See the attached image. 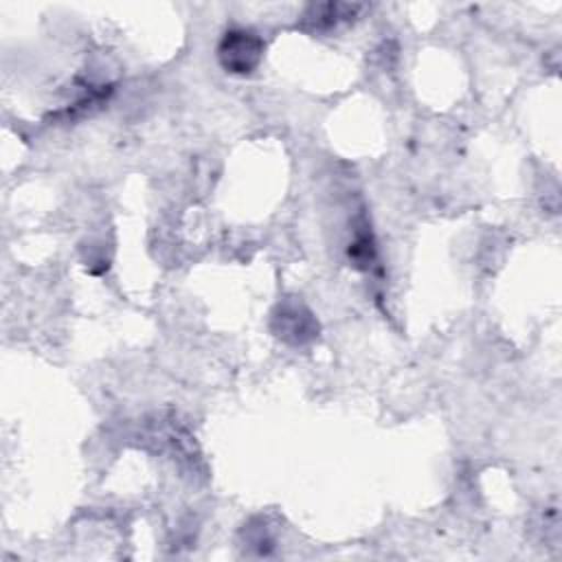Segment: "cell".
I'll list each match as a JSON object with an SVG mask.
<instances>
[{"instance_id": "2", "label": "cell", "mask_w": 562, "mask_h": 562, "mask_svg": "<svg viewBox=\"0 0 562 562\" xmlns=\"http://www.w3.org/2000/svg\"><path fill=\"white\" fill-rule=\"evenodd\" d=\"M272 331L288 345H305L318 336V323L301 301L285 299L272 312Z\"/></svg>"}, {"instance_id": "4", "label": "cell", "mask_w": 562, "mask_h": 562, "mask_svg": "<svg viewBox=\"0 0 562 562\" xmlns=\"http://www.w3.org/2000/svg\"><path fill=\"white\" fill-rule=\"evenodd\" d=\"M347 257L360 270H369L375 263L378 250H375V239L367 220H362L360 226L353 231V239L347 246Z\"/></svg>"}, {"instance_id": "1", "label": "cell", "mask_w": 562, "mask_h": 562, "mask_svg": "<svg viewBox=\"0 0 562 562\" xmlns=\"http://www.w3.org/2000/svg\"><path fill=\"white\" fill-rule=\"evenodd\" d=\"M266 42L261 35L246 26H228L217 42V64L228 75H252L263 61Z\"/></svg>"}, {"instance_id": "3", "label": "cell", "mask_w": 562, "mask_h": 562, "mask_svg": "<svg viewBox=\"0 0 562 562\" xmlns=\"http://www.w3.org/2000/svg\"><path fill=\"white\" fill-rule=\"evenodd\" d=\"M362 11H364V4H351V2L310 4L301 15L299 26L307 33H331L338 26L353 22Z\"/></svg>"}]
</instances>
